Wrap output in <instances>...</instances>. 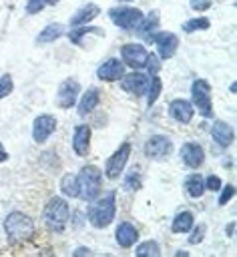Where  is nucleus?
Segmentation results:
<instances>
[{"label":"nucleus","mask_w":237,"mask_h":257,"mask_svg":"<svg viewBox=\"0 0 237 257\" xmlns=\"http://www.w3.org/2000/svg\"><path fill=\"white\" fill-rule=\"evenodd\" d=\"M171 151H173V143L165 135H153L145 143V157L147 159H153V161L167 159L171 155Z\"/></svg>","instance_id":"obj_9"},{"label":"nucleus","mask_w":237,"mask_h":257,"mask_svg":"<svg viewBox=\"0 0 237 257\" xmlns=\"http://www.w3.org/2000/svg\"><path fill=\"white\" fill-rule=\"evenodd\" d=\"M135 253H137L139 257H141V255H143V257H147V255H149V257H159V255H161V247H159L157 241L149 239V241H143V243L135 249Z\"/></svg>","instance_id":"obj_29"},{"label":"nucleus","mask_w":237,"mask_h":257,"mask_svg":"<svg viewBox=\"0 0 237 257\" xmlns=\"http://www.w3.org/2000/svg\"><path fill=\"white\" fill-rule=\"evenodd\" d=\"M116 215V195L114 191L106 193L104 197L96 199L88 209H86V219L92 227L96 229H104L114 221Z\"/></svg>","instance_id":"obj_2"},{"label":"nucleus","mask_w":237,"mask_h":257,"mask_svg":"<svg viewBox=\"0 0 237 257\" xmlns=\"http://www.w3.org/2000/svg\"><path fill=\"white\" fill-rule=\"evenodd\" d=\"M90 32H96V34H102V28H92V26H72V30L68 32V38H70V42L72 44H78V46H82L84 42H82V38L86 36V34H90Z\"/></svg>","instance_id":"obj_26"},{"label":"nucleus","mask_w":237,"mask_h":257,"mask_svg":"<svg viewBox=\"0 0 237 257\" xmlns=\"http://www.w3.org/2000/svg\"><path fill=\"white\" fill-rule=\"evenodd\" d=\"M98 102H100V90L94 88V86H90V88H86L84 94L80 96L76 112H78L80 116H86V114L94 112V108L98 106Z\"/></svg>","instance_id":"obj_19"},{"label":"nucleus","mask_w":237,"mask_h":257,"mask_svg":"<svg viewBox=\"0 0 237 257\" xmlns=\"http://www.w3.org/2000/svg\"><path fill=\"white\" fill-rule=\"evenodd\" d=\"M193 114H195V106L185 100V98H175L169 102V116L181 124H187L193 120Z\"/></svg>","instance_id":"obj_14"},{"label":"nucleus","mask_w":237,"mask_h":257,"mask_svg":"<svg viewBox=\"0 0 237 257\" xmlns=\"http://www.w3.org/2000/svg\"><path fill=\"white\" fill-rule=\"evenodd\" d=\"M4 233L12 245L28 243L34 235V221L22 211H12L4 219Z\"/></svg>","instance_id":"obj_1"},{"label":"nucleus","mask_w":237,"mask_h":257,"mask_svg":"<svg viewBox=\"0 0 237 257\" xmlns=\"http://www.w3.org/2000/svg\"><path fill=\"white\" fill-rule=\"evenodd\" d=\"M118 2H131V0H118Z\"/></svg>","instance_id":"obj_43"},{"label":"nucleus","mask_w":237,"mask_h":257,"mask_svg":"<svg viewBox=\"0 0 237 257\" xmlns=\"http://www.w3.org/2000/svg\"><path fill=\"white\" fill-rule=\"evenodd\" d=\"M76 177V197L82 201H94L102 189V173L96 165H84Z\"/></svg>","instance_id":"obj_3"},{"label":"nucleus","mask_w":237,"mask_h":257,"mask_svg":"<svg viewBox=\"0 0 237 257\" xmlns=\"http://www.w3.org/2000/svg\"><path fill=\"white\" fill-rule=\"evenodd\" d=\"M98 14H100V6H96V4H84L82 8H78L74 12V16L70 18V24L72 26H84L90 20H94Z\"/></svg>","instance_id":"obj_21"},{"label":"nucleus","mask_w":237,"mask_h":257,"mask_svg":"<svg viewBox=\"0 0 237 257\" xmlns=\"http://www.w3.org/2000/svg\"><path fill=\"white\" fill-rule=\"evenodd\" d=\"M185 193L193 199H199L203 193H205V183H203V175H197V173H191L187 179H185Z\"/></svg>","instance_id":"obj_23"},{"label":"nucleus","mask_w":237,"mask_h":257,"mask_svg":"<svg viewBox=\"0 0 237 257\" xmlns=\"http://www.w3.org/2000/svg\"><path fill=\"white\" fill-rule=\"evenodd\" d=\"M72 223H74V227L78 229V227H82V215L80 213H76L74 217H72Z\"/></svg>","instance_id":"obj_39"},{"label":"nucleus","mask_w":237,"mask_h":257,"mask_svg":"<svg viewBox=\"0 0 237 257\" xmlns=\"http://www.w3.org/2000/svg\"><path fill=\"white\" fill-rule=\"evenodd\" d=\"M203 183H205V189H209V191H219L221 185H223L217 175H209L207 179H203Z\"/></svg>","instance_id":"obj_37"},{"label":"nucleus","mask_w":237,"mask_h":257,"mask_svg":"<svg viewBox=\"0 0 237 257\" xmlns=\"http://www.w3.org/2000/svg\"><path fill=\"white\" fill-rule=\"evenodd\" d=\"M179 157H181V161H183L185 167H189V169H199V167L203 165V161H205V151H203V147H201L199 143L187 141V143L181 147Z\"/></svg>","instance_id":"obj_13"},{"label":"nucleus","mask_w":237,"mask_h":257,"mask_svg":"<svg viewBox=\"0 0 237 257\" xmlns=\"http://www.w3.org/2000/svg\"><path fill=\"white\" fill-rule=\"evenodd\" d=\"M191 100H193V106L199 108L201 116L211 118L215 114L213 98H211V84L207 80H203V78L193 80V84H191Z\"/></svg>","instance_id":"obj_5"},{"label":"nucleus","mask_w":237,"mask_h":257,"mask_svg":"<svg viewBox=\"0 0 237 257\" xmlns=\"http://www.w3.org/2000/svg\"><path fill=\"white\" fill-rule=\"evenodd\" d=\"M46 4H56V0H28L26 2V14H38Z\"/></svg>","instance_id":"obj_34"},{"label":"nucleus","mask_w":237,"mask_h":257,"mask_svg":"<svg viewBox=\"0 0 237 257\" xmlns=\"http://www.w3.org/2000/svg\"><path fill=\"white\" fill-rule=\"evenodd\" d=\"M114 239H116L118 247L129 249V247H133L139 241V231H137V227L133 223L123 221V223H118V227L114 231Z\"/></svg>","instance_id":"obj_18"},{"label":"nucleus","mask_w":237,"mask_h":257,"mask_svg":"<svg viewBox=\"0 0 237 257\" xmlns=\"http://www.w3.org/2000/svg\"><path fill=\"white\" fill-rule=\"evenodd\" d=\"M121 56H123V64L131 66L133 70H141L145 68V62H147V48L139 42H129V44H123L121 46Z\"/></svg>","instance_id":"obj_8"},{"label":"nucleus","mask_w":237,"mask_h":257,"mask_svg":"<svg viewBox=\"0 0 237 257\" xmlns=\"http://www.w3.org/2000/svg\"><path fill=\"white\" fill-rule=\"evenodd\" d=\"M12 90H14V80H12V76L6 72V74L0 76V100L6 98Z\"/></svg>","instance_id":"obj_33"},{"label":"nucleus","mask_w":237,"mask_h":257,"mask_svg":"<svg viewBox=\"0 0 237 257\" xmlns=\"http://www.w3.org/2000/svg\"><path fill=\"white\" fill-rule=\"evenodd\" d=\"M145 68H147V70H149L151 74H157V72H159V68H161V62H159L157 54H149V56H147Z\"/></svg>","instance_id":"obj_36"},{"label":"nucleus","mask_w":237,"mask_h":257,"mask_svg":"<svg viewBox=\"0 0 237 257\" xmlns=\"http://www.w3.org/2000/svg\"><path fill=\"white\" fill-rule=\"evenodd\" d=\"M141 185H143V181H141V175H139L137 171H131V173L125 177V181H123L125 191H131V193L139 191V189H141Z\"/></svg>","instance_id":"obj_32"},{"label":"nucleus","mask_w":237,"mask_h":257,"mask_svg":"<svg viewBox=\"0 0 237 257\" xmlns=\"http://www.w3.org/2000/svg\"><path fill=\"white\" fill-rule=\"evenodd\" d=\"M189 239H187V243L189 245H197V243H201L203 241V237H205V233H207V225L205 223H197V225H193L191 229H189Z\"/></svg>","instance_id":"obj_31"},{"label":"nucleus","mask_w":237,"mask_h":257,"mask_svg":"<svg viewBox=\"0 0 237 257\" xmlns=\"http://www.w3.org/2000/svg\"><path fill=\"white\" fill-rule=\"evenodd\" d=\"M189 4H191V8H193L195 12H207L213 2H211V0H191Z\"/></svg>","instance_id":"obj_38"},{"label":"nucleus","mask_w":237,"mask_h":257,"mask_svg":"<svg viewBox=\"0 0 237 257\" xmlns=\"http://www.w3.org/2000/svg\"><path fill=\"white\" fill-rule=\"evenodd\" d=\"M110 20L121 28V30H137V26L143 20V10L133 8V6H116L108 10Z\"/></svg>","instance_id":"obj_6"},{"label":"nucleus","mask_w":237,"mask_h":257,"mask_svg":"<svg viewBox=\"0 0 237 257\" xmlns=\"http://www.w3.org/2000/svg\"><path fill=\"white\" fill-rule=\"evenodd\" d=\"M70 219V207L62 197H50L44 207V225L46 229L60 233Z\"/></svg>","instance_id":"obj_4"},{"label":"nucleus","mask_w":237,"mask_h":257,"mask_svg":"<svg viewBox=\"0 0 237 257\" xmlns=\"http://www.w3.org/2000/svg\"><path fill=\"white\" fill-rule=\"evenodd\" d=\"M90 253V249H76L74 251V255H88Z\"/></svg>","instance_id":"obj_42"},{"label":"nucleus","mask_w":237,"mask_h":257,"mask_svg":"<svg viewBox=\"0 0 237 257\" xmlns=\"http://www.w3.org/2000/svg\"><path fill=\"white\" fill-rule=\"evenodd\" d=\"M60 191L64 193V195H68V197H76L78 193H76V177L74 175H64L62 177V181H60Z\"/></svg>","instance_id":"obj_30"},{"label":"nucleus","mask_w":237,"mask_h":257,"mask_svg":"<svg viewBox=\"0 0 237 257\" xmlns=\"http://www.w3.org/2000/svg\"><path fill=\"white\" fill-rule=\"evenodd\" d=\"M78 92H80L78 80H74V78L62 80L60 86H58V92H56V104H58L60 108H70V106H74V102H76V98H78Z\"/></svg>","instance_id":"obj_12"},{"label":"nucleus","mask_w":237,"mask_h":257,"mask_svg":"<svg viewBox=\"0 0 237 257\" xmlns=\"http://www.w3.org/2000/svg\"><path fill=\"white\" fill-rule=\"evenodd\" d=\"M211 137L219 147L225 149V147H229L233 143V128L223 120H215L213 126H211Z\"/></svg>","instance_id":"obj_20"},{"label":"nucleus","mask_w":237,"mask_h":257,"mask_svg":"<svg viewBox=\"0 0 237 257\" xmlns=\"http://www.w3.org/2000/svg\"><path fill=\"white\" fill-rule=\"evenodd\" d=\"M155 44H157V54L163 60H169L171 56H175L177 46H179V38L173 32H159L155 36Z\"/></svg>","instance_id":"obj_17"},{"label":"nucleus","mask_w":237,"mask_h":257,"mask_svg":"<svg viewBox=\"0 0 237 257\" xmlns=\"http://www.w3.org/2000/svg\"><path fill=\"white\" fill-rule=\"evenodd\" d=\"M233 231H235V223H229V225H227V235L231 237V235H233Z\"/></svg>","instance_id":"obj_41"},{"label":"nucleus","mask_w":237,"mask_h":257,"mask_svg":"<svg viewBox=\"0 0 237 257\" xmlns=\"http://www.w3.org/2000/svg\"><path fill=\"white\" fill-rule=\"evenodd\" d=\"M211 26V22H209V18H205V16H197V18H191V20H187V22H183L181 24V28H183V32H197V30H207Z\"/></svg>","instance_id":"obj_27"},{"label":"nucleus","mask_w":237,"mask_h":257,"mask_svg":"<svg viewBox=\"0 0 237 257\" xmlns=\"http://www.w3.org/2000/svg\"><path fill=\"white\" fill-rule=\"evenodd\" d=\"M221 193H219V199H217V203L223 207V205H227L229 201H231V197H233V193H235V187L233 185H221V189H219Z\"/></svg>","instance_id":"obj_35"},{"label":"nucleus","mask_w":237,"mask_h":257,"mask_svg":"<svg viewBox=\"0 0 237 257\" xmlns=\"http://www.w3.org/2000/svg\"><path fill=\"white\" fill-rule=\"evenodd\" d=\"M131 157V143H123L108 159H106V165H104V177L108 181H114L123 175L125 167H127V161Z\"/></svg>","instance_id":"obj_7"},{"label":"nucleus","mask_w":237,"mask_h":257,"mask_svg":"<svg viewBox=\"0 0 237 257\" xmlns=\"http://www.w3.org/2000/svg\"><path fill=\"white\" fill-rule=\"evenodd\" d=\"M161 90H163V82H161V78L157 74H153V78L149 80V88H147V104L149 106H153L157 102Z\"/></svg>","instance_id":"obj_28"},{"label":"nucleus","mask_w":237,"mask_h":257,"mask_svg":"<svg viewBox=\"0 0 237 257\" xmlns=\"http://www.w3.org/2000/svg\"><path fill=\"white\" fill-rule=\"evenodd\" d=\"M54 131H56V118L52 114H38L32 122V139L38 145L46 143Z\"/></svg>","instance_id":"obj_11"},{"label":"nucleus","mask_w":237,"mask_h":257,"mask_svg":"<svg viewBox=\"0 0 237 257\" xmlns=\"http://www.w3.org/2000/svg\"><path fill=\"white\" fill-rule=\"evenodd\" d=\"M123 74H125V64H123V60H118V58H108V60H104V62L98 66V70H96V76H98V80H102V82H114V80H118Z\"/></svg>","instance_id":"obj_16"},{"label":"nucleus","mask_w":237,"mask_h":257,"mask_svg":"<svg viewBox=\"0 0 237 257\" xmlns=\"http://www.w3.org/2000/svg\"><path fill=\"white\" fill-rule=\"evenodd\" d=\"M90 137H92V128L88 124H76L74 135H72V149L78 157H86L90 153Z\"/></svg>","instance_id":"obj_15"},{"label":"nucleus","mask_w":237,"mask_h":257,"mask_svg":"<svg viewBox=\"0 0 237 257\" xmlns=\"http://www.w3.org/2000/svg\"><path fill=\"white\" fill-rule=\"evenodd\" d=\"M157 28H159V12H157V10H153V12H149L147 16H143L141 24L137 26V30H139L141 36H147V34L155 32Z\"/></svg>","instance_id":"obj_25"},{"label":"nucleus","mask_w":237,"mask_h":257,"mask_svg":"<svg viewBox=\"0 0 237 257\" xmlns=\"http://www.w3.org/2000/svg\"><path fill=\"white\" fill-rule=\"evenodd\" d=\"M193 223H195L193 213L191 211H181L179 215H175L173 225H171V231L173 233H189V229L193 227Z\"/></svg>","instance_id":"obj_24"},{"label":"nucleus","mask_w":237,"mask_h":257,"mask_svg":"<svg viewBox=\"0 0 237 257\" xmlns=\"http://www.w3.org/2000/svg\"><path fill=\"white\" fill-rule=\"evenodd\" d=\"M64 32H66V30H64V26H62V24H58V22L46 24V26L42 28V32L38 34L36 42H38V44H48V42H54V40H56V38H60Z\"/></svg>","instance_id":"obj_22"},{"label":"nucleus","mask_w":237,"mask_h":257,"mask_svg":"<svg viewBox=\"0 0 237 257\" xmlns=\"http://www.w3.org/2000/svg\"><path fill=\"white\" fill-rule=\"evenodd\" d=\"M118 80H121V88H123L125 92L133 94V96H145L151 78H149V74L135 70V72H131V74H127V76L123 74Z\"/></svg>","instance_id":"obj_10"},{"label":"nucleus","mask_w":237,"mask_h":257,"mask_svg":"<svg viewBox=\"0 0 237 257\" xmlns=\"http://www.w3.org/2000/svg\"><path fill=\"white\" fill-rule=\"evenodd\" d=\"M4 161H8V153H6V149H4V145L0 143V163H4Z\"/></svg>","instance_id":"obj_40"}]
</instances>
